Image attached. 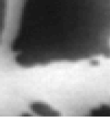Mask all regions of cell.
<instances>
[{"mask_svg": "<svg viewBox=\"0 0 110 124\" xmlns=\"http://www.w3.org/2000/svg\"><path fill=\"white\" fill-rule=\"evenodd\" d=\"M31 108L35 114L43 116H57L61 115L57 110L43 102H34L31 105Z\"/></svg>", "mask_w": 110, "mask_h": 124, "instance_id": "6da1fadb", "label": "cell"}]
</instances>
